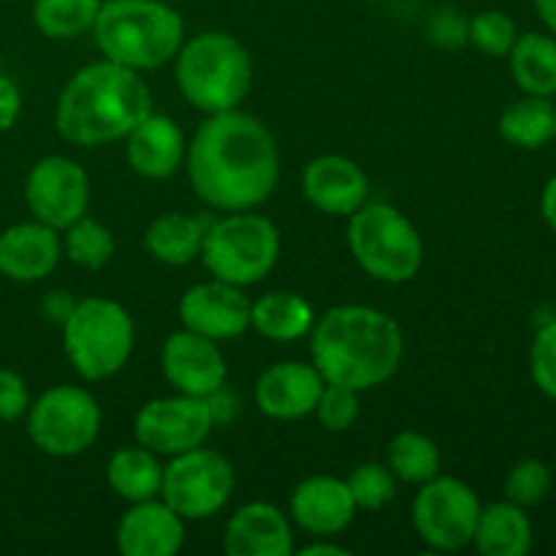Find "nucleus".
<instances>
[{
    "mask_svg": "<svg viewBox=\"0 0 556 556\" xmlns=\"http://www.w3.org/2000/svg\"><path fill=\"white\" fill-rule=\"evenodd\" d=\"M206 223L201 217L166 212L155 217L144 231V248L155 261L166 266H185L201 255Z\"/></svg>",
    "mask_w": 556,
    "mask_h": 556,
    "instance_id": "obj_25",
    "label": "nucleus"
},
{
    "mask_svg": "<svg viewBox=\"0 0 556 556\" xmlns=\"http://www.w3.org/2000/svg\"><path fill=\"white\" fill-rule=\"evenodd\" d=\"M396 476L389 470L386 462H364V465L353 467L348 476V489H351L356 508L378 510L389 505L396 497Z\"/></svg>",
    "mask_w": 556,
    "mask_h": 556,
    "instance_id": "obj_32",
    "label": "nucleus"
},
{
    "mask_svg": "<svg viewBox=\"0 0 556 556\" xmlns=\"http://www.w3.org/2000/svg\"><path fill=\"white\" fill-rule=\"evenodd\" d=\"M304 199L331 217H351L369 201V177L345 155H318L304 166Z\"/></svg>",
    "mask_w": 556,
    "mask_h": 556,
    "instance_id": "obj_16",
    "label": "nucleus"
},
{
    "mask_svg": "<svg viewBox=\"0 0 556 556\" xmlns=\"http://www.w3.org/2000/svg\"><path fill=\"white\" fill-rule=\"evenodd\" d=\"M372 3H380V0H372Z\"/></svg>",
    "mask_w": 556,
    "mask_h": 556,
    "instance_id": "obj_43",
    "label": "nucleus"
},
{
    "mask_svg": "<svg viewBox=\"0 0 556 556\" xmlns=\"http://www.w3.org/2000/svg\"><path fill=\"white\" fill-rule=\"evenodd\" d=\"M25 201L33 220L43 223L54 231H65L71 223L87 215L90 177L71 157H41L25 179Z\"/></svg>",
    "mask_w": 556,
    "mask_h": 556,
    "instance_id": "obj_13",
    "label": "nucleus"
},
{
    "mask_svg": "<svg viewBox=\"0 0 556 556\" xmlns=\"http://www.w3.org/2000/svg\"><path fill=\"white\" fill-rule=\"evenodd\" d=\"M516 38H519L516 22L505 11H478L470 20V43L489 58H508Z\"/></svg>",
    "mask_w": 556,
    "mask_h": 556,
    "instance_id": "obj_33",
    "label": "nucleus"
},
{
    "mask_svg": "<svg viewBox=\"0 0 556 556\" xmlns=\"http://www.w3.org/2000/svg\"><path fill=\"white\" fill-rule=\"evenodd\" d=\"M152 112V92L139 71L98 60L76 71L63 87L54 128L76 147L119 141Z\"/></svg>",
    "mask_w": 556,
    "mask_h": 556,
    "instance_id": "obj_3",
    "label": "nucleus"
},
{
    "mask_svg": "<svg viewBox=\"0 0 556 556\" xmlns=\"http://www.w3.org/2000/svg\"><path fill=\"white\" fill-rule=\"evenodd\" d=\"M106 481L125 503H144V500L161 497L163 465L150 448L130 445V448L114 451L106 467Z\"/></svg>",
    "mask_w": 556,
    "mask_h": 556,
    "instance_id": "obj_26",
    "label": "nucleus"
},
{
    "mask_svg": "<svg viewBox=\"0 0 556 556\" xmlns=\"http://www.w3.org/2000/svg\"><path fill=\"white\" fill-rule=\"evenodd\" d=\"M405 337L389 313L364 304L331 307L309 331V356L326 383L358 394L383 386L396 372Z\"/></svg>",
    "mask_w": 556,
    "mask_h": 556,
    "instance_id": "obj_2",
    "label": "nucleus"
},
{
    "mask_svg": "<svg viewBox=\"0 0 556 556\" xmlns=\"http://www.w3.org/2000/svg\"><path fill=\"white\" fill-rule=\"evenodd\" d=\"M299 554H304V556H320V554H329V556H348L351 552H348L345 546H340V543L315 541V543H309V546L299 548Z\"/></svg>",
    "mask_w": 556,
    "mask_h": 556,
    "instance_id": "obj_41",
    "label": "nucleus"
},
{
    "mask_svg": "<svg viewBox=\"0 0 556 556\" xmlns=\"http://www.w3.org/2000/svg\"><path fill=\"white\" fill-rule=\"evenodd\" d=\"M510 76L525 96H556V38L546 33H525L508 52Z\"/></svg>",
    "mask_w": 556,
    "mask_h": 556,
    "instance_id": "obj_27",
    "label": "nucleus"
},
{
    "mask_svg": "<svg viewBox=\"0 0 556 556\" xmlns=\"http://www.w3.org/2000/svg\"><path fill=\"white\" fill-rule=\"evenodd\" d=\"M348 481L334 476L304 478L291 494V519L313 538H337L356 516Z\"/></svg>",
    "mask_w": 556,
    "mask_h": 556,
    "instance_id": "obj_18",
    "label": "nucleus"
},
{
    "mask_svg": "<svg viewBox=\"0 0 556 556\" xmlns=\"http://www.w3.org/2000/svg\"><path fill=\"white\" fill-rule=\"evenodd\" d=\"M223 548L228 556H291V521L277 505L248 503L228 519Z\"/></svg>",
    "mask_w": 556,
    "mask_h": 556,
    "instance_id": "obj_22",
    "label": "nucleus"
},
{
    "mask_svg": "<svg viewBox=\"0 0 556 556\" xmlns=\"http://www.w3.org/2000/svg\"><path fill=\"white\" fill-rule=\"evenodd\" d=\"M215 427L212 405L204 396L174 394L147 402L134 421L136 443L157 456H177L206 443Z\"/></svg>",
    "mask_w": 556,
    "mask_h": 556,
    "instance_id": "obj_12",
    "label": "nucleus"
},
{
    "mask_svg": "<svg viewBox=\"0 0 556 556\" xmlns=\"http://www.w3.org/2000/svg\"><path fill=\"white\" fill-rule=\"evenodd\" d=\"M179 92L190 106L206 114L242 106L253 90V58L239 38L223 30L195 33L174 58Z\"/></svg>",
    "mask_w": 556,
    "mask_h": 556,
    "instance_id": "obj_5",
    "label": "nucleus"
},
{
    "mask_svg": "<svg viewBox=\"0 0 556 556\" xmlns=\"http://www.w3.org/2000/svg\"><path fill=\"white\" fill-rule=\"evenodd\" d=\"M362 405H358V391L348 389L340 383H324V391L315 405V416H318L320 427L329 432H348L356 424Z\"/></svg>",
    "mask_w": 556,
    "mask_h": 556,
    "instance_id": "obj_35",
    "label": "nucleus"
},
{
    "mask_svg": "<svg viewBox=\"0 0 556 556\" xmlns=\"http://www.w3.org/2000/svg\"><path fill=\"white\" fill-rule=\"evenodd\" d=\"M386 465L394 472L396 481L421 486L440 476V448L427 434L405 429L391 438L389 448H386Z\"/></svg>",
    "mask_w": 556,
    "mask_h": 556,
    "instance_id": "obj_29",
    "label": "nucleus"
},
{
    "mask_svg": "<svg viewBox=\"0 0 556 556\" xmlns=\"http://www.w3.org/2000/svg\"><path fill=\"white\" fill-rule=\"evenodd\" d=\"M63 351L85 380H106L128 364L134 353V318L119 302L87 296L63 320Z\"/></svg>",
    "mask_w": 556,
    "mask_h": 556,
    "instance_id": "obj_6",
    "label": "nucleus"
},
{
    "mask_svg": "<svg viewBox=\"0 0 556 556\" xmlns=\"http://www.w3.org/2000/svg\"><path fill=\"white\" fill-rule=\"evenodd\" d=\"M233 486H237V472L231 462L217 451L199 445L172 456L163 467L161 500L172 505L185 521H201L226 508Z\"/></svg>",
    "mask_w": 556,
    "mask_h": 556,
    "instance_id": "obj_10",
    "label": "nucleus"
},
{
    "mask_svg": "<svg viewBox=\"0 0 556 556\" xmlns=\"http://www.w3.org/2000/svg\"><path fill=\"white\" fill-rule=\"evenodd\" d=\"M472 546L483 556H525L532 548V521L510 500L481 508Z\"/></svg>",
    "mask_w": 556,
    "mask_h": 556,
    "instance_id": "obj_23",
    "label": "nucleus"
},
{
    "mask_svg": "<svg viewBox=\"0 0 556 556\" xmlns=\"http://www.w3.org/2000/svg\"><path fill=\"white\" fill-rule=\"evenodd\" d=\"M481 500L462 478L434 476L421 483L413 500V527L434 552H462L472 546Z\"/></svg>",
    "mask_w": 556,
    "mask_h": 556,
    "instance_id": "obj_11",
    "label": "nucleus"
},
{
    "mask_svg": "<svg viewBox=\"0 0 556 556\" xmlns=\"http://www.w3.org/2000/svg\"><path fill=\"white\" fill-rule=\"evenodd\" d=\"M63 253L81 269H103L114 255V237L96 217H79L65 228Z\"/></svg>",
    "mask_w": 556,
    "mask_h": 556,
    "instance_id": "obj_31",
    "label": "nucleus"
},
{
    "mask_svg": "<svg viewBox=\"0 0 556 556\" xmlns=\"http://www.w3.org/2000/svg\"><path fill=\"white\" fill-rule=\"evenodd\" d=\"M185 543V519L163 500L130 505L117 525V552L125 556H174Z\"/></svg>",
    "mask_w": 556,
    "mask_h": 556,
    "instance_id": "obj_19",
    "label": "nucleus"
},
{
    "mask_svg": "<svg viewBox=\"0 0 556 556\" xmlns=\"http://www.w3.org/2000/svg\"><path fill=\"white\" fill-rule=\"evenodd\" d=\"M188 141L182 128L166 114L150 112L128 136H125V157L128 166L144 179H168L185 166Z\"/></svg>",
    "mask_w": 556,
    "mask_h": 556,
    "instance_id": "obj_21",
    "label": "nucleus"
},
{
    "mask_svg": "<svg viewBox=\"0 0 556 556\" xmlns=\"http://www.w3.org/2000/svg\"><path fill=\"white\" fill-rule=\"evenodd\" d=\"M20 112H22L20 87H16L14 79L0 74V134L14 128V123L20 119Z\"/></svg>",
    "mask_w": 556,
    "mask_h": 556,
    "instance_id": "obj_39",
    "label": "nucleus"
},
{
    "mask_svg": "<svg viewBox=\"0 0 556 556\" xmlns=\"http://www.w3.org/2000/svg\"><path fill=\"white\" fill-rule=\"evenodd\" d=\"M199 258L215 280L237 288L255 286L277 266L280 231L269 217L253 210L226 212V217L206 226Z\"/></svg>",
    "mask_w": 556,
    "mask_h": 556,
    "instance_id": "obj_8",
    "label": "nucleus"
},
{
    "mask_svg": "<svg viewBox=\"0 0 556 556\" xmlns=\"http://www.w3.org/2000/svg\"><path fill=\"white\" fill-rule=\"evenodd\" d=\"M163 378L177 394L212 396L226 386V358L215 340L195 334V331H174L161 351Z\"/></svg>",
    "mask_w": 556,
    "mask_h": 556,
    "instance_id": "obj_15",
    "label": "nucleus"
},
{
    "mask_svg": "<svg viewBox=\"0 0 556 556\" xmlns=\"http://www.w3.org/2000/svg\"><path fill=\"white\" fill-rule=\"evenodd\" d=\"M427 38L438 49L456 52L470 43V20L454 5H443L427 22Z\"/></svg>",
    "mask_w": 556,
    "mask_h": 556,
    "instance_id": "obj_37",
    "label": "nucleus"
},
{
    "mask_svg": "<svg viewBox=\"0 0 556 556\" xmlns=\"http://www.w3.org/2000/svg\"><path fill=\"white\" fill-rule=\"evenodd\" d=\"M92 38L103 58L141 74L177 58L185 20L163 0H103Z\"/></svg>",
    "mask_w": 556,
    "mask_h": 556,
    "instance_id": "obj_4",
    "label": "nucleus"
},
{
    "mask_svg": "<svg viewBox=\"0 0 556 556\" xmlns=\"http://www.w3.org/2000/svg\"><path fill=\"white\" fill-rule=\"evenodd\" d=\"M530 372L538 389L548 400H556V320H548L546 326H541V331L532 340Z\"/></svg>",
    "mask_w": 556,
    "mask_h": 556,
    "instance_id": "obj_36",
    "label": "nucleus"
},
{
    "mask_svg": "<svg viewBox=\"0 0 556 556\" xmlns=\"http://www.w3.org/2000/svg\"><path fill=\"white\" fill-rule=\"evenodd\" d=\"M30 407V391L14 369H0V421H16Z\"/></svg>",
    "mask_w": 556,
    "mask_h": 556,
    "instance_id": "obj_38",
    "label": "nucleus"
},
{
    "mask_svg": "<svg viewBox=\"0 0 556 556\" xmlns=\"http://www.w3.org/2000/svg\"><path fill=\"white\" fill-rule=\"evenodd\" d=\"M541 212H543V220L548 223V228L556 233V174L546 182L541 195Z\"/></svg>",
    "mask_w": 556,
    "mask_h": 556,
    "instance_id": "obj_40",
    "label": "nucleus"
},
{
    "mask_svg": "<svg viewBox=\"0 0 556 556\" xmlns=\"http://www.w3.org/2000/svg\"><path fill=\"white\" fill-rule=\"evenodd\" d=\"M60 255V231L38 220L16 223L0 233V275L14 282L43 280L58 269Z\"/></svg>",
    "mask_w": 556,
    "mask_h": 556,
    "instance_id": "obj_20",
    "label": "nucleus"
},
{
    "mask_svg": "<svg viewBox=\"0 0 556 556\" xmlns=\"http://www.w3.org/2000/svg\"><path fill=\"white\" fill-rule=\"evenodd\" d=\"M190 188L212 210H255L280 182V152L271 130L239 109L210 114L185 155Z\"/></svg>",
    "mask_w": 556,
    "mask_h": 556,
    "instance_id": "obj_1",
    "label": "nucleus"
},
{
    "mask_svg": "<svg viewBox=\"0 0 556 556\" xmlns=\"http://www.w3.org/2000/svg\"><path fill=\"white\" fill-rule=\"evenodd\" d=\"M324 383L313 362L275 364L255 383V405L275 421H296L315 413Z\"/></svg>",
    "mask_w": 556,
    "mask_h": 556,
    "instance_id": "obj_17",
    "label": "nucleus"
},
{
    "mask_svg": "<svg viewBox=\"0 0 556 556\" xmlns=\"http://www.w3.org/2000/svg\"><path fill=\"white\" fill-rule=\"evenodd\" d=\"M101 432V407L81 386H54L27 407V434L41 454L71 459L90 448Z\"/></svg>",
    "mask_w": 556,
    "mask_h": 556,
    "instance_id": "obj_9",
    "label": "nucleus"
},
{
    "mask_svg": "<svg viewBox=\"0 0 556 556\" xmlns=\"http://www.w3.org/2000/svg\"><path fill=\"white\" fill-rule=\"evenodd\" d=\"M348 220V248L372 280L402 286L418 275L424 264L421 233L394 204L367 201Z\"/></svg>",
    "mask_w": 556,
    "mask_h": 556,
    "instance_id": "obj_7",
    "label": "nucleus"
},
{
    "mask_svg": "<svg viewBox=\"0 0 556 556\" xmlns=\"http://www.w3.org/2000/svg\"><path fill=\"white\" fill-rule=\"evenodd\" d=\"M315 326V313L304 296L293 291L264 293L250 304V329L269 342H296Z\"/></svg>",
    "mask_w": 556,
    "mask_h": 556,
    "instance_id": "obj_24",
    "label": "nucleus"
},
{
    "mask_svg": "<svg viewBox=\"0 0 556 556\" xmlns=\"http://www.w3.org/2000/svg\"><path fill=\"white\" fill-rule=\"evenodd\" d=\"M250 299L242 288L223 280L195 282L179 299V320L182 329L195 331L215 342H228L250 329Z\"/></svg>",
    "mask_w": 556,
    "mask_h": 556,
    "instance_id": "obj_14",
    "label": "nucleus"
},
{
    "mask_svg": "<svg viewBox=\"0 0 556 556\" xmlns=\"http://www.w3.org/2000/svg\"><path fill=\"white\" fill-rule=\"evenodd\" d=\"M548 492H552V470L541 459L516 462L505 478V500L521 505V508L543 503Z\"/></svg>",
    "mask_w": 556,
    "mask_h": 556,
    "instance_id": "obj_34",
    "label": "nucleus"
},
{
    "mask_svg": "<svg viewBox=\"0 0 556 556\" xmlns=\"http://www.w3.org/2000/svg\"><path fill=\"white\" fill-rule=\"evenodd\" d=\"M500 136L519 150H541L556 139V106L548 98L525 96L503 112Z\"/></svg>",
    "mask_w": 556,
    "mask_h": 556,
    "instance_id": "obj_28",
    "label": "nucleus"
},
{
    "mask_svg": "<svg viewBox=\"0 0 556 556\" xmlns=\"http://www.w3.org/2000/svg\"><path fill=\"white\" fill-rule=\"evenodd\" d=\"M103 0H36L33 22L54 41H71L81 33H92Z\"/></svg>",
    "mask_w": 556,
    "mask_h": 556,
    "instance_id": "obj_30",
    "label": "nucleus"
},
{
    "mask_svg": "<svg viewBox=\"0 0 556 556\" xmlns=\"http://www.w3.org/2000/svg\"><path fill=\"white\" fill-rule=\"evenodd\" d=\"M535 11L543 25L548 27V33L556 38V0H535Z\"/></svg>",
    "mask_w": 556,
    "mask_h": 556,
    "instance_id": "obj_42",
    "label": "nucleus"
}]
</instances>
